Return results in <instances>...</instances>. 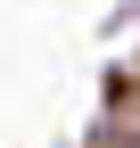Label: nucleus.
I'll use <instances>...</instances> for the list:
<instances>
[]
</instances>
